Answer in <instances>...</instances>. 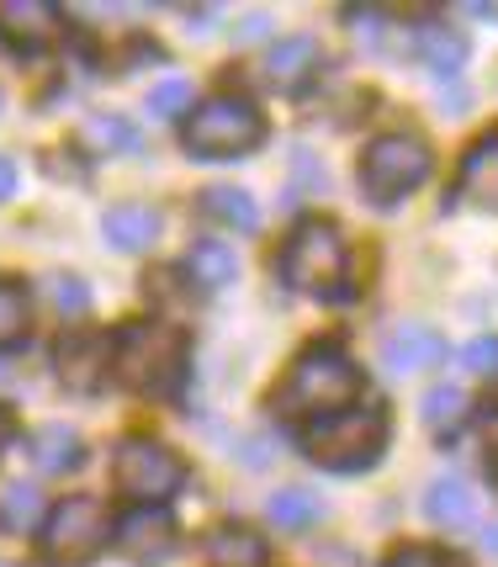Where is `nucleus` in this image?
<instances>
[{
  "instance_id": "nucleus-1",
  "label": "nucleus",
  "mask_w": 498,
  "mask_h": 567,
  "mask_svg": "<svg viewBox=\"0 0 498 567\" xmlns=\"http://www.w3.org/2000/svg\"><path fill=\"white\" fill-rule=\"evenodd\" d=\"M366 393V377L361 367L350 361L345 350L334 346H313L302 350L292 371H287V382L271 393V409L276 420H329V414H340L350 403H361Z\"/></svg>"
},
{
  "instance_id": "nucleus-2",
  "label": "nucleus",
  "mask_w": 498,
  "mask_h": 567,
  "mask_svg": "<svg viewBox=\"0 0 498 567\" xmlns=\"http://www.w3.org/2000/svg\"><path fill=\"white\" fill-rule=\"evenodd\" d=\"M191 371V346L175 323H127L112 334V377L144 398H175Z\"/></svg>"
},
{
  "instance_id": "nucleus-3",
  "label": "nucleus",
  "mask_w": 498,
  "mask_h": 567,
  "mask_svg": "<svg viewBox=\"0 0 498 567\" xmlns=\"http://www.w3.org/2000/svg\"><path fill=\"white\" fill-rule=\"evenodd\" d=\"M387 409L382 403H350L329 420H313L308 435H302V451L319 462L324 472H366L382 462L387 451Z\"/></svg>"
},
{
  "instance_id": "nucleus-4",
  "label": "nucleus",
  "mask_w": 498,
  "mask_h": 567,
  "mask_svg": "<svg viewBox=\"0 0 498 567\" xmlns=\"http://www.w3.org/2000/svg\"><path fill=\"white\" fill-rule=\"evenodd\" d=\"M281 281L302 297H345L350 292V249L329 218H302L276 260Z\"/></svg>"
},
{
  "instance_id": "nucleus-5",
  "label": "nucleus",
  "mask_w": 498,
  "mask_h": 567,
  "mask_svg": "<svg viewBox=\"0 0 498 567\" xmlns=\"http://www.w3.org/2000/svg\"><path fill=\"white\" fill-rule=\"evenodd\" d=\"M180 144L191 159H239L266 144V117L245 96H207L186 112Z\"/></svg>"
},
{
  "instance_id": "nucleus-6",
  "label": "nucleus",
  "mask_w": 498,
  "mask_h": 567,
  "mask_svg": "<svg viewBox=\"0 0 498 567\" xmlns=\"http://www.w3.org/2000/svg\"><path fill=\"white\" fill-rule=\"evenodd\" d=\"M424 175H429V144L414 133H382L361 154V192L376 207H393L408 192H419Z\"/></svg>"
},
{
  "instance_id": "nucleus-7",
  "label": "nucleus",
  "mask_w": 498,
  "mask_h": 567,
  "mask_svg": "<svg viewBox=\"0 0 498 567\" xmlns=\"http://www.w3.org/2000/svg\"><path fill=\"white\" fill-rule=\"evenodd\" d=\"M43 557L53 567H85L96 563L106 542H112V519H106V504L101 498H64V504H53L49 519H43Z\"/></svg>"
},
{
  "instance_id": "nucleus-8",
  "label": "nucleus",
  "mask_w": 498,
  "mask_h": 567,
  "mask_svg": "<svg viewBox=\"0 0 498 567\" xmlns=\"http://www.w3.org/2000/svg\"><path fill=\"white\" fill-rule=\"evenodd\" d=\"M112 477H117V488L127 498H138V504H165V498L180 494V483H186V467H180V456L165 451L159 441L149 435H127L117 445V456H112Z\"/></svg>"
},
{
  "instance_id": "nucleus-9",
  "label": "nucleus",
  "mask_w": 498,
  "mask_h": 567,
  "mask_svg": "<svg viewBox=\"0 0 498 567\" xmlns=\"http://www.w3.org/2000/svg\"><path fill=\"white\" fill-rule=\"evenodd\" d=\"M112 530H117L112 546H117L133 567H159L175 551V519L165 515V504H138V509L123 515Z\"/></svg>"
},
{
  "instance_id": "nucleus-10",
  "label": "nucleus",
  "mask_w": 498,
  "mask_h": 567,
  "mask_svg": "<svg viewBox=\"0 0 498 567\" xmlns=\"http://www.w3.org/2000/svg\"><path fill=\"white\" fill-rule=\"evenodd\" d=\"M53 367H59V382L70 393H101L106 377H112V334H70L53 350Z\"/></svg>"
},
{
  "instance_id": "nucleus-11",
  "label": "nucleus",
  "mask_w": 498,
  "mask_h": 567,
  "mask_svg": "<svg viewBox=\"0 0 498 567\" xmlns=\"http://www.w3.org/2000/svg\"><path fill=\"white\" fill-rule=\"evenodd\" d=\"M376 361L393 371V377H408V371H424L435 361H446V340L429 329V323H393L376 346Z\"/></svg>"
},
{
  "instance_id": "nucleus-12",
  "label": "nucleus",
  "mask_w": 498,
  "mask_h": 567,
  "mask_svg": "<svg viewBox=\"0 0 498 567\" xmlns=\"http://www.w3.org/2000/svg\"><path fill=\"white\" fill-rule=\"evenodd\" d=\"M59 38V11L49 0H0V43L17 53H38Z\"/></svg>"
},
{
  "instance_id": "nucleus-13",
  "label": "nucleus",
  "mask_w": 498,
  "mask_h": 567,
  "mask_svg": "<svg viewBox=\"0 0 498 567\" xmlns=\"http://www.w3.org/2000/svg\"><path fill=\"white\" fill-rule=\"evenodd\" d=\"M319 43L313 38H276L271 53H266V85L276 96H298L302 85L319 74Z\"/></svg>"
},
{
  "instance_id": "nucleus-14",
  "label": "nucleus",
  "mask_w": 498,
  "mask_h": 567,
  "mask_svg": "<svg viewBox=\"0 0 498 567\" xmlns=\"http://www.w3.org/2000/svg\"><path fill=\"white\" fill-rule=\"evenodd\" d=\"M101 239L112 249H123V255H144V249H154V239H159V213L144 207V202H117V207H106V218H101Z\"/></svg>"
},
{
  "instance_id": "nucleus-15",
  "label": "nucleus",
  "mask_w": 498,
  "mask_h": 567,
  "mask_svg": "<svg viewBox=\"0 0 498 567\" xmlns=\"http://www.w3.org/2000/svg\"><path fill=\"white\" fill-rule=\"evenodd\" d=\"M186 276H191V287H201V292H224V287L239 281V255L224 239H197V245L186 249Z\"/></svg>"
},
{
  "instance_id": "nucleus-16",
  "label": "nucleus",
  "mask_w": 498,
  "mask_h": 567,
  "mask_svg": "<svg viewBox=\"0 0 498 567\" xmlns=\"http://www.w3.org/2000/svg\"><path fill=\"white\" fill-rule=\"evenodd\" d=\"M461 197H473L477 207L498 213V133L477 138L461 159Z\"/></svg>"
},
{
  "instance_id": "nucleus-17",
  "label": "nucleus",
  "mask_w": 498,
  "mask_h": 567,
  "mask_svg": "<svg viewBox=\"0 0 498 567\" xmlns=\"http://www.w3.org/2000/svg\"><path fill=\"white\" fill-rule=\"evenodd\" d=\"M32 462H38V472H49V477L75 472L80 462H85L80 430H70V424H43V430H32Z\"/></svg>"
},
{
  "instance_id": "nucleus-18",
  "label": "nucleus",
  "mask_w": 498,
  "mask_h": 567,
  "mask_svg": "<svg viewBox=\"0 0 498 567\" xmlns=\"http://www.w3.org/2000/svg\"><path fill=\"white\" fill-rule=\"evenodd\" d=\"M201 213L212 223H224V228H234V234H255L260 228V207L239 186H207L201 192Z\"/></svg>"
},
{
  "instance_id": "nucleus-19",
  "label": "nucleus",
  "mask_w": 498,
  "mask_h": 567,
  "mask_svg": "<svg viewBox=\"0 0 498 567\" xmlns=\"http://www.w3.org/2000/svg\"><path fill=\"white\" fill-rule=\"evenodd\" d=\"M43 519H49V504L32 483H11L0 494V530L6 536H32V530H43Z\"/></svg>"
},
{
  "instance_id": "nucleus-20",
  "label": "nucleus",
  "mask_w": 498,
  "mask_h": 567,
  "mask_svg": "<svg viewBox=\"0 0 498 567\" xmlns=\"http://www.w3.org/2000/svg\"><path fill=\"white\" fill-rule=\"evenodd\" d=\"M477 509V494L467 488V477H435L424 494V515L435 525H467Z\"/></svg>"
},
{
  "instance_id": "nucleus-21",
  "label": "nucleus",
  "mask_w": 498,
  "mask_h": 567,
  "mask_svg": "<svg viewBox=\"0 0 498 567\" xmlns=\"http://www.w3.org/2000/svg\"><path fill=\"white\" fill-rule=\"evenodd\" d=\"M80 144L96 148V154H133V148H138V127L123 123V117H112V112H91V117L80 123Z\"/></svg>"
},
{
  "instance_id": "nucleus-22",
  "label": "nucleus",
  "mask_w": 498,
  "mask_h": 567,
  "mask_svg": "<svg viewBox=\"0 0 498 567\" xmlns=\"http://www.w3.org/2000/svg\"><path fill=\"white\" fill-rule=\"evenodd\" d=\"M207 557H212V567H266V542L245 525H234L207 542Z\"/></svg>"
},
{
  "instance_id": "nucleus-23",
  "label": "nucleus",
  "mask_w": 498,
  "mask_h": 567,
  "mask_svg": "<svg viewBox=\"0 0 498 567\" xmlns=\"http://www.w3.org/2000/svg\"><path fill=\"white\" fill-rule=\"evenodd\" d=\"M266 515H271L281 530H302V525H319V519H324V498L308 494V488H281V494H271Z\"/></svg>"
},
{
  "instance_id": "nucleus-24",
  "label": "nucleus",
  "mask_w": 498,
  "mask_h": 567,
  "mask_svg": "<svg viewBox=\"0 0 498 567\" xmlns=\"http://www.w3.org/2000/svg\"><path fill=\"white\" fill-rule=\"evenodd\" d=\"M419 59H424V70L456 74L467 64V43L456 32H446V27H419Z\"/></svg>"
},
{
  "instance_id": "nucleus-25",
  "label": "nucleus",
  "mask_w": 498,
  "mask_h": 567,
  "mask_svg": "<svg viewBox=\"0 0 498 567\" xmlns=\"http://www.w3.org/2000/svg\"><path fill=\"white\" fill-rule=\"evenodd\" d=\"M27 323H32V302L17 281H0V350L22 346L27 340Z\"/></svg>"
},
{
  "instance_id": "nucleus-26",
  "label": "nucleus",
  "mask_w": 498,
  "mask_h": 567,
  "mask_svg": "<svg viewBox=\"0 0 498 567\" xmlns=\"http://www.w3.org/2000/svg\"><path fill=\"white\" fill-rule=\"evenodd\" d=\"M461 403H467V398H461L456 382H435V388L419 398V414L429 430H450V424H461Z\"/></svg>"
},
{
  "instance_id": "nucleus-27",
  "label": "nucleus",
  "mask_w": 498,
  "mask_h": 567,
  "mask_svg": "<svg viewBox=\"0 0 498 567\" xmlns=\"http://www.w3.org/2000/svg\"><path fill=\"white\" fill-rule=\"evenodd\" d=\"M144 106H149V117H159V123H170V117H180V112H191V80H159Z\"/></svg>"
},
{
  "instance_id": "nucleus-28",
  "label": "nucleus",
  "mask_w": 498,
  "mask_h": 567,
  "mask_svg": "<svg viewBox=\"0 0 498 567\" xmlns=\"http://www.w3.org/2000/svg\"><path fill=\"white\" fill-rule=\"evenodd\" d=\"M53 308H59L64 319H80V313L91 308V292H85V281H80V276H53Z\"/></svg>"
},
{
  "instance_id": "nucleus-29",
  "label": "nucleus",
  "mask_w": 498,
  "mask_h": 567,
  "mask_svg": "<svg viewBox=\"0 0 498 567\" xmlns=\"http://www.w3.org/2000/svg\"><path fill=\"white\" fill-rule=\"evenodd\" d=\"M461 367L477 371V377H498V334H483L461 350Z\"/></svg>"
},
{
  "instance_id": "nucleus-30",
  "label": "nucleus",
  "mask_w": 498,
  "mask_h": 567,
  "mask_svg": "<svg viewBox=\"0 0 498 567\" xmlns=\"http://www.w3.org/2000/svg\"><path fill=\"white\" fill-rule=\"evenodd\" d=\"M382 567H456V557L435 551V546H403V551H393Z\"/></svg>"
},
{
  "instance_id": "nucleus-31",
  "label": "nucleus",
  "mask_w": 498,
  "mask_h": 567,
  "mask_svg": "<svg viewBox=\"0 0 498 567\" xmlns=\"http://www.w3.org/2000/svg\"><path fill=\"white\" fill-rule=\"evenodd\" d=\"M266 32H271V17H266V11H249L245 22L234 27V43H239V49H245V43H260V38H266Z\"/></svg>"
},
{
  "instance_id": "nucleus-32",
  "label": "nucleus",
  "mask_w": 498,
  "mask_h": 567,
  "mask_svg": "<svg viewBox=\"0 0 498 567\" xmlns=\"http://www.w3.org/2000/svg\"><path fill=\"white\" fill-rule=\"evenodd\" d=\"M461 11H467L473 22H498V6H494V0H467Z\"/></svg>"
},
{
  "instance_id": "nucleus-33",
  "label": "nucleus",
  "mask_w": 498,
  "mask_h": 567,
  "mask_svg": "<svg viewBox=\"0 0 498 567\" xmlns=\"http://www.w3.org/2000/svg\"><path fill=\"white\" fill-rule=\"evenodd\" d=\"M11 192H17V165H11V159L0 154V202L11 197Z\"/></svg>"
},
{
  "instance_id": "nucleus-34",
  "label": "nucleus",
  "mask_w": 498,
  "mask_h": 567,
  "mask_svg": "<svg viewBox=\"0 0 498 567\" xmlns=\"http://www.w3.org/2000/svg\"><path fill=\"white\" fill-rule=\"evenodd\" d=\"M6 445H11V414L0 409V451H6Z\"/></svg>"
},
{
  "instance_id": "nucleus-35",
  "label": "nucleus",
  "mask_w": 498,
  "mask_h": 567,
  "mask_svg": "<svg viewBox=\"0 0 498 567\" xmlns=\"http://www.w3.org/2000/svg\"><path fill=\"white\" fill-rule=\"evenodd\" d=\"M483 546H488V551H498V525H483Z\"/></svg>"
},
{
  "instance_id": "nucleus-36",
  "label": "nucleus",
  "mask_w": 498,
  "mask_h": 567,
  "mask_svg": "<svg viewBox=\"0 0 498 567\" xmlns=\"http://www.w3.org/2000/svg\"><path fill=\"white\" fill-rule=\"evenodd\" d=\"M494 403H498V388H494Z\"/></svg>"
},
{
  "instance_id": "nucleus-37",
  "label": "nucleus",
  "mask_w": 498,
  "mask_h": 567,
  "mask_svg": "<svg viewBox=\"0 0 498 567\" xmlns=\"http://www.w3.org/2000/svg\"><path fill=\"white\" fill-rule=\"evenodd\" d=\"M0 567H6V563H0Z\"/></svg>"
}]
</instances>
